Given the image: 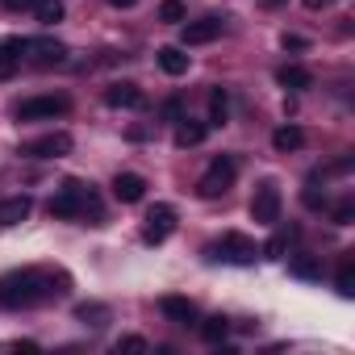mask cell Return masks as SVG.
I'll use <instances>...</instances> for the list:
<instances>
[{"mask_svg": "<svg viewBox=\"0 0 355 355\" xmlns=\"http://www.w3.org/2000/svg\"><path fill=\"white\" fill-rule=\"evenodd\" d=\"M38 301H46V272L21 268L0 276V309H30Z\"/></svg>", "mask_w": 355, "mask_h": 355, "instance_id": "obj_1", "label": "cell"}, {"mask_svg": "<svg viewBox=\"0 0 355 355\" xmlns=\"http://www.w3.org/2000/svg\"><path fill=\"white\" fill-rule=\"evenodd\" d=\"M88 214L101 222V205L92 201V189H88L84 180H63L59 193L51 197V218L71 222V218H88Z\"/></svg>", "mask_w": 355, "mask_h": 355, "instance_id": "obj_2", "label": "cell"}, {"mask_svg": "<svg viewBox=\"0 0 355 355\" xmlns=\"http://www.w3.org/2000/svg\"><path fill=\"white\" fill-rule=\"evenodd\" d=\"M234 175H239V159H234V155H218V159L205 167V175L197 180V197H201V201L226 197L230 184H234Z\"/></svg>", "mask_w": 355, "mask_h": 355, "instance_id": "obj_3", "label": "cell"}, {"mask_svg": "<svg viewBox=\"0 0 355 355\" xmlns=\"http://www.w3.org/2000/svg\"><path fill=\"white\" fill-rule=\"evenodd\" d=\"M205 255H209V259H222V263H234V268H251L255 255H259V247H255V239H247V234H239V230H226L222 243L205 247Z\"/></svg>", "mask_w": 355, "mask_h": 355, "instance_id": "obj_4", "label": "cell"}, {"mask_svg": "<svg viewBox=\"0 0 355 355\" xmlns=\"http://www.w3.org/2000/svg\"><path fill=\"white\" fill-rule=\"evenodd\" d=\"M280 209H284V197H280V184L276 180H263L251 197V218L259 226H276L280 222Z\"/></svg>", "mask_w": 355, "mask_h": 355, "instance_id": "obj_5", "label": "cell"}, {"mask_svg": "<svg viewBox=\"0 0 355 355\" xmlns=\"http://www.w3.org/2000/svg\"><path fill=\"white\" fill-rule=\"evenodd\" d=\"M21 59H30L38 67H59V63H67V46L55 38H21Z\"/></svg>", "mask_w": 355, "mask_h": 355, "instance_id": "obj_6", "label": "cell"}, {"mask_svg": "<svg viewBox=\"0 0 355 355\" xmlns=\"http://www.w3.org/2000/svg\"><path fill=\"white\" fill-rule=\"evenodd\" d=\"M67 109H71L67 96H30L13 113H17V121H46V117H63Z\"/></svg>", "mask_w": 355, "mask_h": 355, "instance_id": "obj_7", "label": "cell"}, {"mask_svg": "<svg viewBox=\"0 0 355 355\" xmlns=\"http://www.w3.org/2000/svg\"><path fill=\"white\" fill-rule=\"evenodd\" d=\"M71 134H63V130H55V134H42V138H34V142H26L21 146V155L26 159H63V155H71Z\"/></svg>", "mask_w": 355, "mask_h": 355, "instance_id": "obj_8", "label": "cell"}, {"mask_svg": "<svg viewBox=\"0 0 355 355\" xmlns=\"http://www.w3.org/2000/svg\"><path fill=\"white\" fill-rule=\"evenodd\" d=\"M171 230H175V209H171V205H155V209L146 214L142 243H146V247H159V243L171 239Z\"/></svg>", "mask_w": 355, "mask_h": 355, "instance_id": "obj_9", "label": "cell"}, {"mask_svg": "<svg viewBox=\"0 0 355 355\" xmlns=\"http://www.w3.org/2000/svg\"><path fill=\"white\" fill-rule=\"evenodd\" d=\"M226 21L222 17H201V21H180V42L184 46H205L214 38H222Z\"/></svg>", "mask_w": 355, "mask_h": 355, "instance_id": "obj_10", "label": "cell"}, {"mask_svg": "<svg viewBox=\"0 0 355 355\" xmlns=\"http://www.w3.org/2000/svg\"><path fill=\"white\" fill-rule=\"evenodd\" d=\"M105 105L109 109H146V92L130 80H117V84L105 88Z\"/></svg>", "mask_w": 355, "mask_h": 355, "instance_id": "obj_11", "label": "cell"}, {"mask_svg": "<svg viewBox=\"0 0 355 355\" xmlns=\"http://www.w3.org/2000/svg\"><path fill=\"white\" fill-rule=\"evenodd\" d=\"M113 197L121 201V205H134V201H142L146 197V180L138 171H117V180H113Z\"/></svg>", "mask_w": 355, "mask_h": 355, "instance_id": "obj_12", "label": "cell"}, {"mask_svg": "<svg viewBox=\"0 0 355 355\" xmlns=\"http://www.w3.org/2000/svg\"><path fill=\"white\" fill-rule=\"evenodd\" d=\"M159 313H163L167 322H175V326H193V322H197V305H193L189 297H163V301H159Z\"/></svg>", "mask_w": 355, "mask_h": 355, "instance_id": "obj_13", "label": "cell"}, {"mask_svg": "<svg viewBox=\"0 0 355 355\" xmlns=\"http://www.w3.org/2000/svg\"><path fill=\"white\" fill-rule=\"evenodd\" d=\"M209 138V121H193V117H180L175 121V146L189 150V146H201Z\"/></svg>", "mask_w": 355, "mask_h": 355, "instance_id": "obj_14", "label": "cell"}, {"mask_svg": "<svg viewBox=\"0 0 355 355\" xmlns=\"http://www.w3.org/2000/svg\"><path fill=\"white\" fill-rule=\"evenodd\" d=\"M30 209H34V201L26 193L21 197H5V201H0V226H21L30 218Z\"/></svg>", "mask_w": 355, "mask_h": 355, "instance_id": "obj_15", "label": "cell"}, {"mask_svg": "<svg viewBox=\"0 0 355 355\" xmlns=\"http://www.w3.org/2000/svg\"><path fill=\"white\" fill-rule=\"evenodd\" d=\"M21 71V38L0 42V80H13Z\"/></svg>", "mask_w": 355, "mask_h": 355, "instance_id": "obj_16", "label": "cell"}, {"mask_svg": "<svg viewBox=\"0 0 355 355\" xmlns=\"http://www.w3.org/2000/svg\"><path fill=\"white\" fill-rule=\"evenodd\" d=\"M288 276L313 284V280H322V259H318V255H293V259H288Z\"/></svg>", "mask_w": 355, "mask_h": 355, "instance_id": "obj_17", "label": "cell"}, {"mask_svg": "<svg viewBox=\"0 0 355 355\" xmlns=\"http://www.w3.org/2000/svg\"><path fill=\"white\" fill-rule=\"evenodd\" d=\"M276 84H280V88H288V92H305V88L313 84V76H309L305 67L288 63V67H280V71H276Z\"/></svg>", "mask_w": 355, "mask_h": 355, "instance_id": "obj_18", "label": "cell"}, {"mask_svg": "<svg viewBox=\"0 0 355 355\" xmlns=\"http://www.w3.org/2000/svg\"><path fill=\"white\" fill-rule=\"evenodd\" d=\"M230 121V92L226 88H214L209 92V130H222Z\"/></svg>", "mask_w": 355, "mask_h": 355, "instance_id": "obj_19", "label": "cell"}, {"mask_svg": "<svg viewBox=\"0 0 355 355\" xmlns=\"http://www.w3.org/2000/svg\"><path fill=\"white\" fill-rule=\"evenodd\" d=\"M155 59H159V67H163L167 76H184V71H189V55H184V46H163Z\"/></svg>", "mask_w": 355, "mask_h": 355, "instance_id": "obj_20", "label": "cell"}, {"mask_svg": "<svg viewBox=\"0 0 355 355\" xmlns=\"http://www.w3.org/2000/svg\"><path fill=\"white\" fill-rule=\"evenodd\" d=\"M272 146H276L280 155L301 150V146H305V130H301V125H280V130L272 134Z\"/></svg>", "mask_w": 355, "mask_h": 355, "instance_id": "obj_21", "label": "cell"}, {"mask_svg": "<svg viewBox=\"0 0 355 355\" xmlns=\"http://www.w3.org/2000/svg\"><path fill=\"white\" fill-rule=\"evenodd\" d=\"M34 17H38V26H59L67 17V5L63 0H34Z\"/></svg>", "mask_w": 355, "mask_h": 355, "instance_id": "obj_22", "label": "cell"}, {"mask_svg": "<svg viewBox=\"0 0 355 355\" xmlns=\"http://www.w3.org/2000/svg\"><path fill=\"white\" fill-rule=\"evenodd\" d=\"M197 330H201V338L205 343H226V334H230V318H222V313H214V318H205V322H197Z\"/></svg>", "mask_w": 355, "mask_h": 355, "instance_id": "obj_23", "label": "cell"}, {"mask_svg": "<svg viewBox=\"0 0 355 355\" xmlns=\"http://www.w3.org/2000/svg\"><path fill=\"white\" fill-rule=\"evenodd\" d=\"M334 288H338V297H355V255H343V263L334 272Z\"/></svg>", "mask_w": 355, "mask_h": 355, "instance_id": "obj_24", "label": "cell"}, {"mask_svg": "<svg viewBox=\"0 0 355 355\" xmlns=\"http://www.w3.org/2000/svg\"><path fill=\"white\" fill-rule=\"evenodd\" d=\"M76 318H80L84 326L101 330V326L109 322V305H101V301H84V305H76Z\"/></svg>", "mask_w": 355, "mask_h": 355, "instance_id": "obj_25", "label": "cell"}, {"mask_svg": "<svg viewBox=\"0 0 355 355\" xmlns=\"http://www.w3.org/2000/svg\"><path fill=\"white\" fill-rule=\"evenodd\" d=\"M184 17H189L184 0H163V5H159V21H167V26H180Z\"/></svg>", "mask_w": 355, "mask_h": 355, "instance_id": "obj_26", "label": "cell"}, {"mask_svg": "<svg viewBox=\"0 0 355 355\" xmlns=\"http://www.w3.org/2000/svg\"><path fill=\"white\" fill-rule=\"evenodd\" d=\"M71 293V276L67 272H46V301L51 297H67Z\"/></svg>", "mask_w": 355, "mask_h": 355, "instance_id": "obj_27", "label": "cell"}, {"mask_svg": "<svg viewBox=\"0 0 355 355\" xmlns=\"http://www.w3.org/2000/svg\"><path fill=\"white\" fill-rule=\"evenodd\" d=\"M284 251H288V234H284V230H276V234L259 247V255H268V259H284Z\"/></svg>", "mask_w": 355, "mask_h": 355, "instance_id": "obj_28", "label": "cell"}, {"mask_svg": "<svg viewBox=\"0 0 355 355\" xmlns=\"http://www.w3.org/2000/svg\"><path fill=\"white\" fill-rule=\"evenodd\" d=\"M159 117H163V121H180V117H184V101H180V96H167V101L159 105Z\"/></svg>", "mask_w": 355, "mask_h": 355, "instance_id": "obj_29", "label": "cell"}, {"mask_svg": "<svg viewBox=\"0 0 355 355\" xmlns=\"http://www.w3.org/2000/svg\"><path fill=\"white\" fill-rule=\"evenodd\" d=\"M351 222H355V201L347 197V201L334 205V226H351Z\"/></svg>", "mask_w": 355, "mask_h": 355, "instance_id": "obj_30", "label": "cell"}, {"mask_svg": "<svg viewBox=\"0 0 355 355\" xmlns=\"http://www.w3.org/2000/svg\"><path fill=\"white\" fill-rule=\"evenodd\" d=\"M121 351H150V347H146V338L125 334V338H117V355H121Z\"/></svg>", "mask_w": 355, "mask_h": 355, "instance_id": "obj_31", "label": "cell"}, {"mask_svg": "<svg viewBox=\"0 0 355 355\" xmlns=\"http://www.w3.org/2000/svg\"><path fill=\"white\" fill-rule=\"evenodd\" d=\"M301 201H305V209H322V205H326V193H318V189H305V193H301Z\"/></svg>", "mask_w": 355, "mask_h": 355, "instance_id": "obj_32", "label": "cell"}, {"mask_svg": "<svg viewBox=\"0 0 355 355\" xmlns=\"http://www.w3.org/2000/svg\"><path fill=\"white\" fill-rule=\"evenodd\" d=\"M9 13H21V9H34V0H5Z\"/></svg>", "mask_w": 355, "mask_h": 355, "instance_id": "obj_33", "label": "cell"}, {"mask_svg": "<svg viewBox=\"0 0 355 355\" xmlns=\"http://www.w3.org/2000/svg\"><path fill=\"white\" fill-rule=\"evenodd\" d=\"M105 5H109V9H134L138 0H105Z\"/></svg>", "mask_w": 355, "mask_h": 355, "instance_id": "obj_34", "label": "cell"}, {"mask_svg": "<svg viewBox=\"0 0 355 355\" xmlns=\"http://www.w3.org/2000/svg\"><path fill=\"white\" fill-rule=\"evenodd\" d=\"M284 46H293V51H301V46H305V38H297V34H284Z\"/></svg>", "mask_w": 355, "mask_h": 355, "instance_id": "obj_35", "label": "cell"}, {"mask_svg": "<svg viewBox=\"0 0 355 355\" xmlns=\"http://www.w3.org/2000/svg\"><path fill=\"white\" fill-rule=\"evenodd\" d=\"M322 5H330V0H305V9H322Z\"/></svg>", "mask_w": 355, "mask_h": 355, "instance_id": "obj_36", "label": "cell"}]
</instances>
